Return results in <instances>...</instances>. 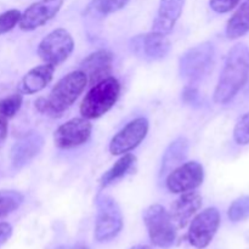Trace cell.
Masks as SVG:
<instances>
[{"instance_id": "6da1fadb", "label": "cell", "mask_w": 249, "mask_h": 249, "mask_svg": "<svg viewBox=\"0 0 249 249\" xmlns=\"http://www.w3.org/2000/svg\"><path fill=\"white\" fill-rule=\"evenodd\" d=\"M249 77V48L236 44L228 53L219 82L214 91L216 104H228L247 83Z\"/></svg>"}, {"instance_id": "7a4b0ae2", "label": "cell", "mask_w": 249, "mask_h": 249, "mask_svg": "<svg viewBox=\"0 0 249 249\" xmlns=\"http://www.w3.org/2000/svg\"><path fill=\"white\" fill-rule=\"evenodd\" d=\"M88 85V78L80 70L68 73L61 78L48 99H39L36 102V108L50 116H61L66 109L70 108Z\"/></svg>"}, {"instance_id": "3957f363", "label": "cell", "mask_w": 249, "mask_h": 249, "mask_svg": "<svg viewBox=\"0 0 249 249\" xmlns=\"http://www.w3.org/2000/svg\"><path fill=\"white\" fill-rule=\"evenodd\" d=\"M121 84L113 77H108L92 85L80 104V114L87 119H96L109 111L118 100Z\"/></svg>"}, {"instance_id": "277c9868", "label": "cell", "mask_w": 249, "mask_h": 249, "mask_svg": "<svg viewBox=\"0 0 249 249\" xmlns=\"http://www.w3.org/2000/svg\"><path fill=\"white\" fill-rule=\"evenodd\" d=\"M214 63V48L209 41L189 49L179 60V74L189 85H195L209 74Z\"/></svg>"}, {"instance_id": "5b68a950", "label": "cell", "mask_w": 249, "mask_h": 249, "mask_svg": "<svg viewBox=\"0 0 249 249\" xmlns=\"http://www.w3.org/2000/svg\"><path fill=\"white\" fill-rule=\"evenodd\" d=\"M97 214L95 238L99 242H107L116 237L123 228V215L116 199L100 195L96 199Z\"/></svg>"}, {"instance_id": "8992f818", "label": "cell", "mask_w": 249, "mask_h": 249, "mask_svg": "<svg viewBox=\"0 0 249 249\" xmlns=\"http://www.w3.org/2000/svg\"><path fill=\"white\" fill-rule=\"evenodd\" d=\"M143 221L147 228L151 242L160 248H169L174 245L177 230L170 214L160 204L150 206L143 212Z\"/></svg>"}, {"instance_id": "52a82bcc", "label": "cell", "mask_w": 249, "mask_h": 249, "mask_svg": "<svg viewBox=\"0 0 249 249\" xmlns=\"http://www.w3.org/2000/svg\"><path fill=\"white\" fill-rule=\"evenodd\" d=\"M74 49V40L70 32L57 28L50 32L38 46V55L41 61L57 66L67 60Z\"/></svg>"}, {"instance_id": "ba28073f", "label": "cell", "mask_w": 249, "mask_h": 249, "mask_svg": "<svg viewBox=\"0 0 249 249\" xmlns=\"http://www.w3.org/2000/svg\"><path fill=\"white\" fill-rule=\"evenodd\" d=\"M219 225H220V213L218 209L213 207L204 209L191 221L187 233L190 243L198 249L206 248L213 240Z\"/></svg>"}, {"instance_id": "9c48e42d", "label": "cell", "mask_w": 249, "mask_h": 249, "mask_svg": "<svg viewBox=\"0 0 249 249\" xmlns=\"http://www.w3.org/2000/svg\"><path fill=\"white\" fill-rule=\"evenodd\" d=\"M204 180V169L198 162L182 163L167 175L165 185L173 194H185L201 186Z\"/></svg>"}, {"instance_id": "30bf717a", "label": "cell", "mask_w": 249, "mask_h": 249, "mask_svg": "<svg viewBox=\"0 0 249 249\" xmlns=\"http://www.w3.org/2000/svg\"><path fill=\"white\" fill-rule=\"evenodd\" d=\"M148 126V121L143 117L131 121L113 136L109 142V152L113 156H121L133 151L146 138Z\"/></svg>"}, {"instance_id": "8fae6325", "label": "cell", "mask_w": 249, "mask_h": 249, "mask_svg": "<svg viewBox=\"0 0 249 249\" xmlns=\"http://www.w3.org/2000/svg\"><path fill=\"white\" fill-rule=\"evenodd\" d=\"M92 125L89 119L73 118L58 126L53 133V142L58 148L68 150L82 146L87 142L91 135Z\"/></svg>"}, {"instance_id": "7c38bea8", "label": "cell", "mask_w": 249, "mask_h": 249, "mask_svg": "<svg viewBox=\"0 0 249 249\" xmlns=\"http://www.w3.org/2000/svg\"><path fill=\"white\" fill-rule=\"evenodd\" d=\"M130 46L138 57L147 61H157L162 60L169 53L172 44L165 34L152 31L151 33L134 36Z\"/></svg>"}, {"instance_id": "4fadbf2b", "label": "cell", "mask_w": 249, "mask_h": 249, "mask_svg": "<svg viewBox=\"0 0 249 249\" xmlns=\"http://www.w3.org/2000/svg\"><path fill=\"white\" fill-rule=\"evenodd\" d=\"M62 4L63 0H40L34 2L21 15L19 28L28 32L44 26L58 14Z\"/></svg>"}, {"instance_id": "5bb4252c", "label": "cell", "mask_w": 249, "mask_h": 249, "mask_svg": "<svg viewBox=\"0 0 249 249\" xmlns=\"http://www.w3.org/2000/svg\"><path fill=\"white\" fill-rule=\"evenodd\" d=\"M44 147V138L36 131H29L14 143L11 148V165L19 170L32 162Z\"/></svg>"}, {"instance_id": "9a60e30c", "label": "cell", "mask_w": 249, "mask_h": 249, "mask_svg": "<svg viewBox=\"0 0 249 249\" xmlns=\"http://www.w3.org/2000/svg\"><path fill=\"white\" fill-rule=\"evenodd\" d=\"M113 55L108 50H97L90 53L80 63V71L87 75L88 83L95 85L96 83L108 78L112 70Z\"/></svg>"}, {"instance_id": "2e32d148", "label": "cell", "mask_w": 249, "mask_h": 249, "mask_svg": "<svg viewBox=\"0 0 249 249\" xmlns=\"http://www.w3.org/2000/svg\"><path fill=\"white\" fill-rule=\"evenodd\" d=\"M201 207L202 196L198 192L189 191L181 194L172 206V211L169 213L172 221L178 228H185Z\"/></svg>"}, {"instance_id": "e0dca14e", "label": "cell", "mask_w": 249, "mask_h": 249, "mask_svg": "<svg viewBox=\"0 0 249 249\" xmlns=\"http://www.w3.org/2000/svg\"><path fill=\"white\" fill-rule=\"evenodd\" d=\"M185 0H160L157 16L152 24V31L169 34L180 18L184 10Z\"/></svg>"}, {"instance_id": "ac0fdd59", "label": "cell", "mask_w": 249, "mask_h": 249, "mask_svg": "<svg viewBox=\"0 0 249 249\" xmlns=\"http://www.w3.org/2000/svg\"><path fill=\"white\" fill-rule=\"evenodd\" d=\"M53 72H55V66L49 65V63H44V65L32 68L22 78L18 87L19 91L28 95L36 94V92L41 91L53 80Z\"/></svg>"}, {"instance_id": "d6986e66", "label": "cell", "mask_w": 249, "mask_h": 249, "mask_svg": "<svg viewBox=\"0 0 249 249\" xmlns=\"http://www.w3.org/2000/svg\"><path fill=\"white\" fill-rule=\"evenodd\" d=\"M190 142L185 136H180V138L175 139L172 143L167 147L165 152L163 153L162 163H160V178L167 177L172 170L182 164L185 160H186L187 155H189Z\"/></svg>"}, {"instance_id": "ffe728a7", "label": "cell", "mask_w": 249, "mask_h": 249, "mask_svg": "<svg viewBox=\"0 0 249 249\" xmlns=\"http://www.w3.org/2000/svg\"><path fill=\"white\" fill-rule=\"evenodd\" d=\"M249 32V0H245L226 26L229 39H237Z\"/></svg>"}, {"instance_id": "44dd1931", "label": "cell", "mask_w": 249, "mask_h": 249, "mask_svg": "<svg viewBox=\"0 0 249 249\" xmlns=\"http://www.w3.org/2000/svg\"><path fill=\"white\" fill-rule=\"evenodd\" d=\"M136 163V157L130 153H125L123 155V157L119 158L116 163L113 164V167L109 170H107L104 175L100 179V184L102 187H106L108 185H111L112 182H114L116 180L121 179L122 177L126 174L129 170L131 169L134 164Z\"/></svg>"}, {"instance_id": "7402d4cb", "label": "cell", "mask_w": 249, "mask_h": 249, "mask_svg": "<svg viewBox=\"0 0 249 249\" xmlns=\"http://www.w3.org/2000/svg\"><path fill=\"white\" fill-rule=\"evenodd\" d=\"M129 0H91L87 7V15L104 17L126 6Z\"/></svg>"}, {"instance_id": "603a6c76", "label": "cell", "mask_w": 249, "mask_h": 249, "mask_svg": "<svg viewBox=\"0 0 249 249\" xmlns=\"http://www.w3.org/2000/svg\"><path fill=\"white\" fill-rule=\"evenodd\" d=\"M23 195L17 191L5 190L0 191V218L9 215L14 211H16L23 202Z\"/></svg>"}, {"instance_id": "cb8c5ba5", "label": "cell", "mask_w": 249, "mask_h": 249, "mask_svg": "<svg viewBox=\"0 0 249 249\" xmlns=\"http://www.w3.org/2000/svg\"><path fill=\"white\" fill-rule=\"evenodd\" d=\"M229 219L231 221H242L249 218V196H242L232 202L229 208Z\"/></svg>"}, {"instance_id": "d4e9b609", "label": "cell", "mask_w": 249, "mask_h": 249, "mask_svg": "<svg viewBox=\"0 0 249 249\" xmlns=\"http://www.w3.org/2000/svg\"><path fill=\"white\" fill-rule=\"evenodd\" d=\"M22 106V95L12 94L0 100V117L12 118Z\"/></svg>"}, {"instance_id": "484cf974", "label": "cell", "mask_w": 249, "mask_h": 249, "mask_svg": "<svg viewBox=\"0 0 249 249\" xmlns=\"http://www.w3.org/2000/svg\"><path fill=\"white\" fill-rule=\"evenodd\" d=\"M233 139L238 145L249 143V112L243 114L233 129Z\"/></svg>"}, {"instance_id": "4316f807", "label": "cell", "mask_w": 249, "mask_h": 249, "mask_svg": "<svg viewBox=\"0 0 249 249\" xmlns=\"http://www.w3.org/2000/svg\"><path fill=\"white\" fill-rule=\"evenodd\" d=\"M21 12L18 10H9L0 14V34H5L14 29L21 19Z\"/></svg>"}, {"instance_id": "83f0119b", "label": "cell", "mask_w": 249, "mask_h": 249, "mask_svg": "<svg viewBox=\"0 0 249 249\" xmlns=\"http://www.w3.org/2000/svg\"><path fill=\"white\" fill-rule=\"evenodd\" d=\"M240 0H211L209 5H211L212 10L219 14H226V12L231 11L237 6Z\"/></svg>"}, {"instance_id": "f1b7e54d", "label": "cell", "mask_w": 249, "mask_h": 249, "mask_svg": "<svg viewBox=\"0 0 249 249\" xmlns=\"http://www.w3.org/2000/svg\"><path fill=\"white\" fill-rule=\"evenodd\" d=\"M182 99L187 104H196L197 99H198V92L194 85H189L185 88L184 92H182Z\"/></svg>"}, {"instance_id": "f546056e", "label": "cell", "mask_w": 249, "mask_h": 249, "mask_svg": "<svg viewBox=\"0 0 249 249\" xmlns=\"http://www.w3.org/2000/svg\"><path fill=\"white\" fill-rule=\"evenodd\" d=\"M12 235V228L7 223H0V246L4 245Z\"/></svg>"}, {"instance_id": "4dcf8cb0", "label": "cell", "mask_w": 249, "mask_h": 249, "mask_svg": "<svg viewBox=\"0 0 249 249\" xmlns=\"http://www.w3.org/2000/svg\"><path fill=\"white\" fill-rule=\"evenodd\" d=\"M7 138V121L4 117H0V146Z\"/></svg>"}, {"instance_id": "1f68e13d", "label": "cell", "mask_w": 249, "mask_h": 249, "mask_svg": "<svg viewBox=\"0 0 249 249\" xmlns=\"http://www.w3.org/2000/svg\"><path fill=\"white\" fill-rule=\"evenodd\" d=\"M130 249H152V248L148 247V246H135V247H133Z\"/></svg>"}]
</instances>
